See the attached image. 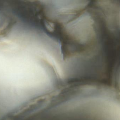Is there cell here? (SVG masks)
Returning a JSON list of instances; mask_svg holds the SVG:
<instances>
[{
	"mask_svg": "<svg viewBox=\"0 0 120 120\" xmlns=\"http://www.w3.org/2000/svg\"><path fill=\"white\" fill-rule=\"evenodd\" d=\"M45 36H47V37L48 38V39H49V40L50 41H50V40L49 38H48V37H47V36L46 35ZM51 43H52V42H51ZM52 46H53V45H52ZM53 48H54V47H53ZM56 55H57V54H56ZM58 60H59V59H58ZM60 69H61V68H60ZM59 73H60V72H59Z\"/></svg>",
	"mask_w": 120,
	"mask_h": 120,
	"instance_id": "cell-1",
	"label": "cell"
}]
</instances>
